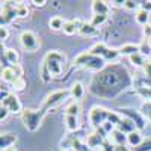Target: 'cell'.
I'll list each match as a JSON object with an SVG mask.
<instances>
[{
	"label": "cell",
	"mask_w": 151,
	"mask_h": 151,
	"mask_svg": "<svg viewBox=\"0 0 151 151\" xmlns=\"http://www.w3.org/2000/svg\"><path fill=\"white\" fill-rule=\"evenodd\" d=\"M134 82L130 73L122 65L112 64L92 77L89 85V92L100 98L112 100L118 97L119 94H122Z\"/></svg>",
	"instance_id": "obj_1"
},
{
	"label": "cell",
	"mask_w": 151,
	"mask_h": 151,
	"mask_svg": "<svg viewBox=\"0 0 151 151\" xmlns=\"http://www.w3.org/2000/svg\"><path fill=\"white\" fill-rule=\"evenodd\" d=\"M65 64H67V58L64 53L59 52V50H50L42 59V64L40 68V77L45 83L52 79H59L62 76Z\"/></svg>",
	"instance_id": "obj_2"
},
{
	"label": "cell",
	"mask_w": 151,
	"mask_h": 151,
	"mask_svg": "<svg viewBox=\"0 0 151 151\" xmlns=\"http://www.w3.org/2000/svg\"><path fill=\"white\" fill-rule=\"evenodd\" d=\"M45 115H47V110L42 109V107H38V109H24L21 112L20 118H21L23 125L27 129V132L35 133V132L40 130V127H41V124H42Z\"/></svg>",
	"instance_id": "obj_3"
},
{
	"label": "cell",
	"mask_w": 151,
	"mask_h": 151,
	"mask_svg": "<svg viewBox=\"0 0 151 151\" xmlns=\"http://www.w3.org/2000/svg\"><path fill=\"white\" fill-rule=\"evenodd\" d=\"M73 65L76 68H85V70H89V71H103L107 67V62L103 58H98V56H92L89 52H83L79 56H76L73 60Z\"/></svg>",
	"instance_id": "obj_4"
},
{
	"label": "cell",
	"mask_w": 151,
	"mask_h": 151,
	"mask_svg": "<svg viewBox=\"0 0 151 151\" xmlns=\"http://www.w3.org/2000/svg\"><path fill=\"white\" fill-rule=\"evenodd\" d=\"M92 56H98V58H103L106 62H116L119 58H121V53H119V48H110L107 47L104 42H95L91 45V48L88 50Z\"/></svg>",
	"instance_id": "obj_5"
},
{
	"label": "cell",
	"mask_w": 151,
	"mask_h": 151,
	"mask_svg": "<svg viewBox=\"0 0 151 151\" xmlns=\"http://www.w3.org/2000/svg\"><path fill=\"white\" fill-rule=\"evenodd\" d=\"M112 115H113V110H109V109L101 107V106H92L89 110V124L97 130L104 122L110 121Z\"/></svg>",
	"instance_id": "obj_6"
},
{
	"label": "cell",
	"mask_w": 151,
	"mask_h": 151,
	"mask_svg": "<svg viewBox=\"0 0 151 151\" xmlns=\"http://www.w3.org/2000/svg\"><path fill=\"white\" fill-rule=\"evenodd\" d=\"M68 98H71V92L70 89H59V91H53L52 94H48L45 98H44V101H42V109H45L47 112L48 110H52L60 104H64Z\"/></svg>",
	"instance_id": "obj_7"
},
{
	"label": "cell",
	"mask_w": 151,
	"mask_h": 151,
	"mask_svg": "<svg viewBox=\"0 0 151 151\" xmlns=\"http://www.w3.org/2000/svg\"><path fill=\"white\" fill-rule=\"evenodd\" d=\"M121 116H124V118H127V119H130L134 125H136V130H144L145 127H147V119H145V116L142 115V112L141 110H136L134 107H119L118 110H116Z\"/></svg>",
	"instance_id": "obj_8"
},
{
	"label": "cell",
	"mask_w": 151,
	"mask_h": 151,
	"mask_svg": "<svg viewBox=\"0 0 151 151\" xmlns=\"http://www.w3.org/2000/svg\"><path fill=\"white\" fill-rule=\"evenodd\" d=\"M20 44L21 47L26 50V52H36L38 48H40L41 42L40 40H38V36L36 33H33L32 30H23L20 33Z\"/></svg>",
	"instance_id": "obj_9"
},
{
	"label": "cell",
	"mask_w": 151,
	"mask_h": 151,
	"mask_svg": "<svg viewBox=\"0 0 151 151\" xmlns=\"http://www.w3.org/2000/svg\"><path fill=\"white\" fill-rule=\"evenodd\" d=\"M109 139V136L101 130V129H97L95 132L89 133V134H86L85 137V141L88 144V147H89L91 150H97V148H101L103 144Z\"/></svg>",
	"instance_id": "obj_10"
},
{
	"label": "cell",
	"mask_w": 151,
	"mask_h": 151,
	"mask_svg": "<svg viewBox=\"0 0 151 151\" xmlns=\"http://www.w3.org/2000/svg\"><path fill=\"white\" fill-rule=\"evenodd\" d=\"M17 3L14 5L12 2H5L3 5H2V17H0V21H2V27L5 26H8V24L14 20V18H17Z\"/></svg>",
	"instance_id": "obj_11"
},
{
	"label": "cell",
	"mask_w": 151,
	"mask_h": 151,
	"mask_svg": "<svg viewBox=\"0 0 151 151\" xmlns=\"http://www.w3.org/2000/svg\"><path fill=\"white\" fill-rule=\"evenodd\" d=\"M0 106H3L6 107L11 113H18V115H21V112L24 110L23 106H21V101L18 100V97L15 94H9L6 98L2 100V104Z\"/></svg>",
	"instance_id": "obj_12"
},
{
	"label": "cell",
	"mask_w": 151,
	"mask_h": 151,
	"mask_svg": "<svg viewBox=\"0 0 151 151\" xmlns=\"http://www.w3.org/2000/svg\"><path fill=\"white\" fill-rule=\"evenodd\" d=\"M15 144H17V134L15 133H2V136H0V148H2V151L12 148Z\"/></svg>",
	"instance_id": "obj_13"
},
{
	"label": "cell",
	"mask_w": 151,
	"mask_h": 151,
	"mask_svg": "<svg viewBox=\"0 0 151 151\" xmlns=\"http://www.w3.org/2000/svg\"><path fill=\"white\" fill-rule=\"evenodd\" d=\"M92 12L94 15H107L110 12V6L104 0H94L92 2Z\"/></svg>",
	"instance_id": "obj_14"
},
{
	"label": "cell",
	"mask_w": 151,
	"mask_h": 151,
	"mask_svg": "<svg viewBox=\"0 0 151 151\" xmlns=\"http://www.w3.org/2000/svg\"><path fill=\"white\" fill-rule=\"evenodd\" d=\"M18 59H20V56L17 53V50H14V48H5V53L2 56V60H5V64L8 67L18 64Z\"/></svg>",
	"instance_id": "obj_15"
},
{
	"label": "cell",
	"mask_w": 151,
	"mask_h": 151,
	"mask_svg": "<svg viewBox=\"0 0 151 151\" xmlns=\"http://www.w3.org/2000/svg\"><path fill=\"white\" fill-rule=\"evenodd\" d=\"M109 141L113 145H125V144H127V134H125L124 132H121V130H118V129H115L110 133Z\"/></svg>",
	"instance_id": "obj_16"
},
{
	"label": "cell",
	"mask_w": 151,
	"mask_h": 151,
	"mask_svg": "<svg viewBox=\"0 0 151 151\" xmlns=\"http://www.w3.org/2000/svg\"><path fill=\"white\" fill-rule=\"evenodd\" d=\"M18 77H20V76L15 73V70L12 68V67H5V68L2 70V80H3L5 83L14 85Z\"/></svg>",
	"instance_id": "obj_17"
},
{
	"label": "cell",
	"mask_w": 151,
	"mask_h": 151,
	"mask_svg": "<svg viewBox=\"0 0 151 151\" xmlns=\"http://www.w3.org/2000/svg\"><path fill=\"white\" fill-rule=\"evenodd\" d=\"M70 92H71V98H73V100H76V101H79V100H82V98L85 97L86 89H85L83 83L76 82V83H73V86L70 88Z\"/></svg>",
	"instance_id": "obj_18"
},
{
	"label": "cell",
	"mask_w": 151,
	"mask_h": 151,
	"mask_svg": "<svg viewBox=\"0 0 151 151\" xmlns=\"http://www.w3.org/2000/svg\"><path fill=\"white\" fill-rule=\"evenodd\" d=\"M80 24H82V20H68V21H65L64 33L65 35H70V36L74 35V33H79Z\"/></svg>",
	"instance_id": "obj_19"
},
{
	"label": "cell",
	"mask_w": 151,
	"mask_h": 151,
	"mask_svg": "<svg viewBox=\"0 0 151 151\" xmlns=\"http://www.w3.org/2000/svg\"><path fill=\"white\" fill-rule=\"evenodd\" d=\"M144 141H145V139H144V136L141 134V132H139V130H134V132H132V133H129V134H127V144H129L132 148L139 147Z\"/></svg>",
	"instance_id": "obj_20"
},
{
	"label": "cell",
	"mask_w": 151,
	"mask_h": 151,
	"mask_svg": "<svg viewBox=\"0 0 151 151\" xmlns=\"http://www.w3.org/2000/svg\"><path fill=\"white\" fill-rule=\"evenodd\" d=\"M119 53L121 56H129V58L133 55H137L139 53V44H130V42L124 44L119 47Z\"/></svg>",
	"instance_id": "obj_21"
},
{
	"label": "cell",
	"mask_w": 151,
	"mask_h": 151,
	"mask_svg": "<svg viewBox=\"0 0 151 151\" xmlns=\"http://www.w3.org/2000/svg\"><path fill=\"white\" fill-rule=\"evenodd\" d=\"M136 23H139L141 26H147V24H150V11L148 9H144V8H139L136 11Z\"/></svg>",
	"instance_id": "obj_22"
},
{
	"label": "cell",
	"mask_w": 151,
	"mask_h": 151,
	"mask_svg": "<svg viewBox=\"0 0 151 151\" xmlns=\"http://www.w3.org/2000/svg\"><path fill=\"white\" fill-rule=\"evenodd\" d=\"M98 32V29L95 26H92L91 21H82L80 24V29H79V33L83 35V36H92Z\"/></svg>",
	"instance_id": "obj_23"
},
{
	"label": "cell",
	"mask_w": 151,
	"mask_h": 151,
	"mask_svg": "<svg viewBox=\"0 0 151 151\" xmlns=\"http://www.w3.org/2000/svg\"><path fill=\"white\" fill-rule=\"evenodd\" d=\"M65 21H67V20H64L60 15H55V17L50 18L48 26H50V29H52V30H64Z\"/></svg>",
	"instance_id": "obj_24"
},
{
	"label": "cell",
	"mask_w": 151,
	"mask_h": 151,
	"mask_svg": "<svg viewBox=\"0 0 151 151\" xmlns=\"http://www.w3.org/2000/svg\"><path fill=\"white\" fill-rule=\"evenodd\" d=\"M65 125H67V130L68 132H77L79 130V118L77 116H71V115H65L64 116Z\"/></svg>",
	"instance_id": "obj_25"
},
{
	"label": "cell",
	"mask_w": 151,
	"mask_h": 151,
	"mask_svg": "<svg viewBox=\"0 0 151 151\" xmlns=\"http://www.w3.org/2000/svg\"><path fill=\"white\" fill-rule=\"evenodd\" d=\"M116 129L121 130V132H124L125 134H129V133H132V132L136 130V125H134L130 119H127V118L122 116V119H121V122H119V125H118Z\"/></svg>",
	"instance_id": "obj_26"
},
{
	"label": "cell",
	"mask_w": 151,
	"mask_h": 151,
	"mask_svg": "<svg viewBox=\"0 0 151 151\" xmlns=\"http://www.w3.org/2000/svg\"><path fill=\"white\" fill-rule=\"evenodd\" d=\"M129 59H130V64H132L133 67H136V68H144V65L148 62V59H147L144 55H141V53L133 55V56H130Z\"/></svg>",
	"instance_id": "obj_27"
},
{
	"label": "cell",
	"mask_w": 151,
	"mask_h": 151,
	"mask_svg": "<svg viewBox=\"0 0 151 151\" xmlns=\"http://www.w3.org/2000/svg\"><path fill=\"white\" fill-rule=\"evenodd\" d=\"M79 113H80V104H79V101L73 100L71 103H68V104H67V107H65V115L77 116Z\"/></svg>",
	"instance_id": "obj_28"
},
{
	"label": "cell",
	"mask_w": 151,
	"mask_h": 151,
	"mask_svg": "<svg viewBox=\"0 0 151 151\" xmlns=\"http://www.w3.org/2000/svg\"><path fill=\"white\" fill-rule=\"evenodd\" d=\"M15 9H17V17H18V18H26V17H29V14H30L29 6L24 3V2H18Z\"/></svg>",
	"instance_id": "obj_29"
},
{
	"label": "cell",
	"mask_w": 151,
	"mask_h": 151,
	"mask_svg": "<svg viewBox=\"0 0 151 151\" xmlns=\"http://www.w3.org/2000/svg\"><path fill=\"white\" fill-rule=\"evenodd\" d=\"M139 110L142 112V115L145 116V119L148 122H151V101H144Z\"/></svg>",
	"instance_id": "obj_30"
},
{
	"label": "cell",
	"mask_w": 151,
	"mask_h": 151,
	"mask_svg": "<svg viewBox=\"0 0 151 151\" xmlns=\"http://www.w3.org/2000/svg\"><path fill=\"white\" fill-rule=\"evenodd\" d=\"M139 53L144 55L145 58H148V56L151 55V47H150V44H148V40H144V41L139 44Z\"/></svg>",
	"instance_id": "obj_31"
},
{
	"label": "cell",
	"mask_w": 151,
	"mask_h": 151,
	"mask_svg": "<svg viewBox=\"0 0 151 151\" xmlns=\"http://www.w3.org/2000/svg\"><path fill=\"white\" fill-rule=\"evenodd\" d=\"M132 151H151V136L145 137V141L136 148H132Z\"/></svg>",
	"instance_id": "obj_32"
},
{
	"label": "cell",
	"mask_w": 151,
	"mask_h": 151,
	"mask_svg": "<svg viewBox=\"0 0 151 151\" xmlns=\"http://www.w3.org/2000/svg\"><path fill=\"white\" fill-rule=\"evenodd\" d=\"M106 20H107V15H92L91 24L98 29L100 26H101V24H104V23H106Z\"/></svg>",
	"instance_id": "obj_33"
},
{
	"label": "cell",
	"mask_w": 151,
	"mask_h": 151,
	"mask_svg": "<svg viewBox=\"0 0 151 151\" xmlns=\"http://www.w3.org/2000/svg\"><path fill=\"white\" fill-rule=\"evenodd\" d=\"M26 86H27V83H26V79H24V77H18L15 80V83L12 85V88H14L15 91H24V89H26Z\"/></svg>",
	"instance_id": "obj_34"
},
{
	"label": "cell",
	"mask_w": 151,
	"mask_h": 151,
	"mask_svg": "<svg viewBox=\"0 0 151 151\" xmlns=\"http://www.w3.org/2000/svg\"><path fill=\"white\" fill-rule=\"evenodd\" d=\"M122 6H124L125 9H130V11H137V9L141 8L139 3L134 2V0H125V2L122 3Z\"/></svg>",
	"instance_id": "obj_35"
},
{
	"label": "cell",
	"mask_w": 151,
	"mask_h": 151,
	"mask_svg": "<svg viewBox=\"0 0 151 151\" xmlns=\"http://www.w3.org/2000/svg\"><path fill=\"white\" fill-rule=\"evenodd\" d=\"M100 151H115V145H113L109 139L103 144V147L101 148H100Z\"/></svg>",
	"instance_id": "obj_36"
},
{
	"label": "cell",
	"mask_w": 151,
	"mask_h": 151,
	"mask_svg": "<svg viewBox=\"0 0 151 151\" xmlns=\"http://www.w3.org/2000/svg\"><path fill=\"white\" fill-rule=\"evenodd\" d=\"M142 71H144V76H145V79H151V64H150V62H147V64L144 65Z\"/></svg>",
	"instance_id": "obj_37"
},
{
	"label": "cell",
	"mask_w": 151,
	"mask_h": 151,
	"mask_svg": "<svg viewBox=\"0 0 151 151\" xmlns=\"http://www.w3.org/2000/svg\"><path fill=\"white\" fill-rule=\"evenodd\" d=\"M9 113H11V112H9V110H8L6 107H3V106H0V121L3 122V121H5L6 118H8V115H9Z\"/></svg>",
	"instance_id": "obj_38"
},
{
	"label": "cell",
	"mask_w": 151,
	"mask_h": 151,
	"mask_svg": "<svg viewBox=\"0 0 151 151\" xmlns=\"http://www.w3.org/2000/svg\"><path fill=\"white\" fill-rule=\"evenodd\" d=\"M0 38H2V41H6L9 38V29L8 27H0Z\"/></svg>",
	"instance_id": "obj_39"
},
{
	"label": "cell",
	"mask_w": 151,
	"mask_h": 151,
	"mask_svg": "<svg viewBox=\"0 0 151 151\" xmlns=\"http://www.w3.org/2000/svg\"><path fill=\"white\" fill-rule=\"evenodd\" d=\"M142 32H144V36L147 38V40H150V38H151V23L147 24V26H144Z\"/></svg>",
	"instance_id": "obj_40"
},
{
	"label": "cell",
	"mask_w": 151,
	"mask_h": 151,
	"mask_svg": "<svg viewBox=\"0 0 151 151\" xmlns=\"http://www.w3.org/2000/svg\"><path fill=\"white\" fill-rule=\"evenodd\" d=\"M30 3H32L33 6H36V8H42V6H45V5H47L45 0H40V2H38V0H32Z\"/></svg>",
	"instance_id": "obj_41"
},
{
	"label": "cell",
	"mask_w": 151,
	"mask_h": 151,
	"mask_svg": "<svg viewBox=\"0 0 151 151\" xmlns=\"http://www.w3.org/2000/svg\"><path fill=\"white\" fill-rule=\"evenodd\" d=\"M115 151H132V148L127 145H115Z\"/></svg>",
	"instance_id": "obj_42"
},
{
	"label": "cell",
	"mask_w": 151,
	"mask_h": 151,
	"mask_svg": "<svg viewBox=\"0 0 151 151\" xmlns=\"http://www.w3.org/2000/svg\"><path fill=\"white\" fill-rule=\"evenodd\" d=\"M6 151H17V148H14V147H12V148H9V150H6Z\"/></svg>",
	"instance_id": "obj_43"
},
{
	"label": "cell",
	"mask_w": 151,
	"mask_h": 151,
	"mask_svg": "<svg viewBox=\"0 0 151 151\" xmlns=\"http://www.w3.org/2000/svg\"><path fill=\"white\" fill-rule=\"evenodd\" d=\"M148 62H150V64H151V55L148 56Z\"/></svg>",
	"instance_id": "obj_44"
},
{
	"label": "cell",
	"mask_w": 151,
	"mask_h": 151,
	"mask_svg": "<svg viewBox=\"0 0 151 151\" xmlns=\"http://www.w3.org/2000/svg\"><path fill=\"white\" fill-rule=\"evenodd\" d=\"M148 44H150V47H151V38H150V40H148Z\"/></svg>",
	"instance_id": "obj_45"
},
{
	"label": "cell",
	"mask_w": 151,
	"mask_h": 151,
	"mask_svg": "<svg viewBox=\"0 0 151 151\" xmlns=\"http://www.w3.org/2000/svg\"><path fill=\"white\" fill-rule=\"evenodd\" d=\"M64 151H68V150H64Z\"/></svg>",
	"instance_id": "obj_46"
}]
</instances>
